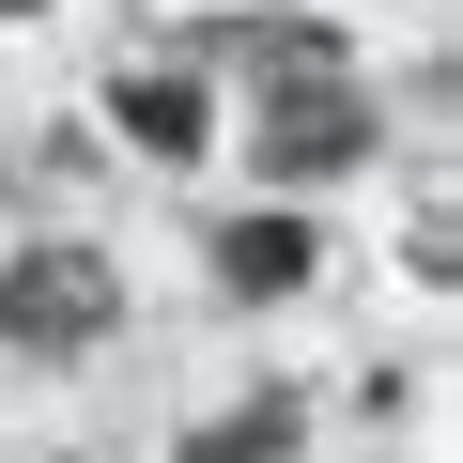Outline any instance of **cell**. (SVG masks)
<instances>
[{
	"label": "cell",
	"instance_id": "6da1fadb",
	"mask_svg": "<svg viewBox=\"0 0 463 463\" xmlns=\"http://www.w3.org/2000/svg\"><path fill=\"white\" fill-rule=\"evenodd\" d=\"M263 62H279V93H263V170H294V185L355 170V155H371V93L325 62V32H263Z\"/></svg>",
	"mask_w": 463,
	"mask_h": 463
},
{
	"label": "cell",
	"instance_id": "7a4b0ae2",
	"mask_svg": "<svg viewBox=\"0 0 463 463\" xmlns=\"http://www.w3.org/2000/svg\"><path fill=\"white\" fill-rule=\"evenodd\" d=\"M109 325H124V279L93 248H16L0 263V340L16 355H93Z\"/></svg>",
	"mask_w": 463,
	"mask_h": 463
},
{
	"label": "cell",
	"instance_id": "3957f363",
	"mask_svg": "<svg viewBox=\"0 0 463 463\" xmlns=\"http://www.w3.org/2000/svg\"><path fill=\"white\" fill-rule=\"evenodd\" d=\"M124 124H139V155H155V170H185V155L216 139V109H201V78H124Z\"/></svg>",
	"mask_w": 463,
	"mask_h": 463
},
{
	"label": "cell",
	"instance_id": "277c9868",
	"mask_svg": "<svg viewBox=\"0 0 463 463\" xmlns=\"http://www.w3.org/2000/svg\"><path fill=\"white\" fill-rule=\"evenodd\" d=\"M216 279H232V294H294V279H309V232H294V216H232V232H216Z\"/></svg>",
	"mask_w": 463,
	"mask_h": 463
},
{
	"label": "cell",
	"instance_id": "5b68a950",
	"mask_svg": "<svg viewBox=\"0 0 463 463\" xmlns=\"http://www.w3.org/2000/svg\"><path fill=\"white\" fill-rule=\"evenodd\" d=\"M279 448H294V417H279V402H263V417H232V432H201V448H185V463H279Z\"/></svg>",
	"mask_w": 463,
	"mask_h": 463
},
{
	"label": "cell",
	"instance_id": "8992f818",
	"mask_svg": "<svg viewBox=\"0 0 463 463\" xmlns=\"http://www.w3.org/2000/svg\"><path fill=\"white\" fill-rule=\"evenodd\" d=\"M0 16H32V0H0Z\"/></svg>",
	"mask_w": 463,
	"mask_h": 463
}]
</instances>
